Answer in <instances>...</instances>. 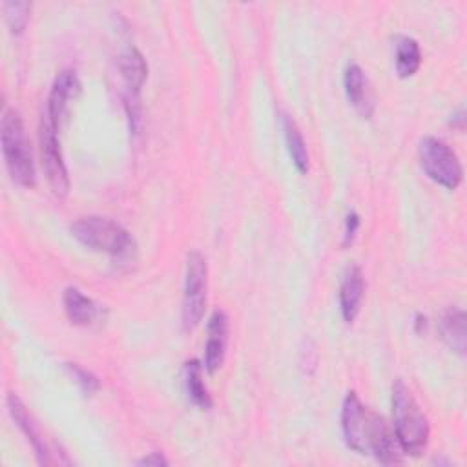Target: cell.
Segmentation results:
<instances>
[{"instance_id":"obj_23","label":"cell","mask_w":467,"mask_h":467,"mask_svg":"<svg viewBox=\"0 0 467 467\" xmlns=\"http://www.w3.org/2000/svg\"><path fill=\"white\" fill-rule=\"evenodd\" d=\"M452 119H451V126L452 128H458V130H463V126H465V108L462 106L456 113H452L451 115Z\"/></svg>"},{"instance_id":"obj_8","label":"cell","mask_w":467,"mask_h":467,"mask_svg":"<svg viewBox=\"0 0 467 467\" xmlns=\"http://www.w3.org/2000/svg\"><path fill=\"white\" fill-rule=\"evenodd\" d=\"M80 88H82L80 78L73 69H62L55 77L49 95H47L46 119L57 131L60 130V126L69 111V104L78 97Z\"/></svg>"},{"instance_id":"obj_11","label":"cell","mask_w":467,"mask_h":467,"mask_svg":"<svg viewBox=\"0 0 467 467\" xmlns=\"http://www.w3.org/2000/svg\"><path fill=\"white\" fill-rule=\"evenodd\" d=\"M343 88L347 100L350 106L363 117L370 119L374 115L376 104H374V93L370 88V82L361 69V66L350 62L343 71Z\"/></svg>"},{"instance_id":"obj_9","label":"cell","mask_w":467,"mask_h":467,"mask_svg":"<svg viewBox=\"0 0 467 467\" xmlns=\"http://www.w3.org/2000/svg\"><path fill=\"white\" fill-rule=\"evenodd\" d=\"M5 405H7V410L13 418V421L16 423V427L20 429V432L26 436V440L29 441V445L33 447L35 451V456H36V462L40 465H53L55 463V458H53V452L51 449L47 447V441L36 423V420L33 418V414L27 410L26 403L16 396V394H7L5 398Z\"/></svg>"},{"instance_id":"obj_10","label":"cell","mask_w":467,"mask_h":467,"mask_svg":"<svg viewBox=\"0 0 467 467\" xmlns=\"http://www.w3.org/2000/svg\"><path fill=\"white\" fill-rule=\"evenodd\" d=\"M206 345H204V370L208 374L217 372L226 358L228 348V334H230V319L223 308H215L208 319L206 327Z\"/></svg>"},{"instance_id":"obj_19","label":"cell","mask_w":467,"mask_h":467,"mask_svg":"<svg viewBox=\"0 0 467 467\" xmlns=\"http://www.w3.org/2000/svg\"><path fill=\"white\" fill-rule=\"evenodd\" d=\"M2 11L5 16V22L9 26V31L13 35L24 33L27 22H29V13H31V2L24 0H7L2 4Z\"/></svg>"},{"instance_id":"obj_3","label":"cell","mask_w":467,"mask_h":467,"mask_svg":"<svg viewBox=\"0 0 467 467\" xmlns=\"http://www.w3.org/2000/svg\"><path fill=\"white\" fill-rule=\"evenodd\" d=\"M71 235L89 250L104 252L119 261L133 259L137 243L133 235L117 221L102 215L78 217L69 226Z\"/></svg>"},{"instance_id":"obj_17","label":"cell","mask_w":467,"mask_h":467,"mask_svg":"<svg viewBox=\"0 0 467 467\" xmlns=\"http://www.w3.org/2000/svg\"><path fill=\"white\" fill-rule=\"evenodd\" d=\"M394 62L400 78H409L416 75V71L421 66V49L418 40L407 35L398 36L394 46Z\"/></svg>"},{"instance_id":"obj_4","label":"cell","mask_w":467,"mask_h":467,"mask_svg":"<svg viewBox=\"0 0 467 467\" xmlns=\"http://www.w3.org/2000/svg\"><path fill=\"white\" fill-rule=\"evenodd\" d=\"M0 142L4 162L11 179L24 188L35 186L36 171L33 153L26 135L24 120L15 108H5L2 113Z\"/></svg>"},{"instance_id":"obj_15","label":"cell","mask_w":467,"mask_h":467,"mask_svg":"<svg viewBox=\"0 0 467 467\" xmlns=\"http://www.w3.org/2000/svg\"><path fill=\"white\" fill-rule=\"evenodd\" d=\"M438 330L445 345L458 352L460 356H465L467 348V328H465V312L458 306H449L440 321H438Z\"/></svg>"},{"instance_id":"obj_1","label":"cell","mask_w":467,"mask_h":467,"mask_svg":"<svg viewBox=\"0 0 467 467\" xmlns=\"http://www.w3.org/2000/svg\"><path fill=\"white\" fill-rule=\"evenodd\" d=\"M341 432L347 447L361 456H372L383 465L403 462L394 429L383 416L363 405L354 390H348L341 403Z\"/></svg>"},{"instance_id":"obj_7","label":"cell","mask_w":467,"mask_h":467,"mask_svg":"<svg viewBox=\"0 0 467 467\" xmlns=\"http://www.w3.org/2000/svg\"><path fill=\"white\" fill-rule=\"evenodd\" d=\"M57 133L58 131L49 124V120L42 119L40 131H38L42 170H44V175H46V181H47L51 192L57 197H66L69 193L71 182H69L67 166H66Z\"/></svg>"},{"instance_id":"obj_13","label":"cell","mask_w":467,"mask_h":467,"mask_svg":"<svg viewBox=\"0 0 467 467\" xmlns=\"http://www.w3.org/2000/svg\"><path fill=\"white\" fill-rule=\"evenodd\" d=\"M62 305L67 319L77 327H91L104 319V308L77 286H67L62 294Z\"/></svg>"},{"instance_id":"obj_21","label":"cell","mask_w":467,"mask_h":467,"mask_svg":"<svg viewBox=\"0 0 467 467\" xmlns=\"http://www.w3.org/2000/svg\"><path fill=\"white\" fill-rule=\"evenodd\" d=\"M358 230H359V215H358L354 210H350V212L347 213V217H345L343 246H348V244L354 241V237H356V234H358Z\"/></svg>"},{"instance_id":"obj_2","label":"cell","mask_w":467,"mask_h":467,"mask_svg":"<svg viewBox=\"0 0 467 467\" xmlns=\"http://www.w3.org/2000/svg\"><path fill=\"white\" fill-rule=\"evenodd\" d=\"M392 423L403 454L420 456L427 449L431 438L429 420L400 378L392 383Z\"/></svg>"},{"instance_id":"obj_5","label":"cell","mask_w":467,"mask_h":467,"mask_svg":"<svg viewBox=\"0 0 467 467\" xmlns=\"http://www.w3.org/2000/svg\"><path fill=\"white\" fill-rule=\"evenodd\" d=\"M418 159L425 175L445 190H456L463 179V166L454 150L441 139L427 135L418 144Z\"/></svg>"},{"instance_id":"obj_18","label":"cell","mask_w":467,"mask_h":467,"mask_svg":"<svg viewBox=\"0 0 467 467\" xmlns=\"http://www.w3.org/2000/svg\"><path fill=\"white\" fill-rule=\"evenodd\" d=\"M281 126H283L285 144H286L288 155L292 159V164L296 166V170L299 173H306L308 171V150H306V142L303 139L301 130L297 128L296 120L286 113L281 115Z\"/></svg>"},{"instance_id":"obj_16","label":"cell","mask_w":467,"mask_h":467,"mask_svg":"<svg viewBox=\"0 0 467 467\" xmlns=\"http://www.w3.org/2000/svg\"><path fill=\"white\" fill-rule=\"evenodd\" d=\"M202 370H204V365L199 359H190L184 363V368H182L184 390H186L188 400L195 407H199L201 410H210L213 405V400L204 385Z\"/></svg>"},{"instance_id":"obj_20","label":"cell","mask_w":467,"mask_h":467,"mask_svg":"<svg viewBox=\"0 0 467 467\" xmlns=\"http://www.w3.org/2000/svg\"><path fill=\"white\" fill-rule=\"evenodd\" d=\"M64 370L75 381L78 390L84 396H95L100 390V379L88 368L78 363H64Z\"/></svg>"},{"instance_id":"obj_14","label":"cell","mask_w":467,"mask_h":467,"mask_svg":"<svg viewBox=\"0 0 467 467\" xmlns=\"http://www.w3.org/2000/svg\"><path fill=\"white\" fill-rule=\"evenodd\" d=\"M365 294V277L358 265L347 268L339 286V310L345 323H354L359 314Z\"/></svg>"},{"instance_id":"obj_22","label":"cell","mask_w":467,"mask_h":467,"mask_svg":"<svg viewBox=\"0 0 467 467\" xmlns=\"http://www.w3.org/2000/svg\"><path fill=\"white\" fill-rule=\"evenodd\" d=\"M168 463H170L168 458L159 451H151L146 456H142L140 460H137V465H140V467H164Z\"/></svg>"},{"instance_id":"obj_6","label":"cell","mask_w":467,"mask_h":467,"mask_svg":"<svg viewBox=\"0 0 467 467\" xmlns=\"http://www.w3.org/2000/svg\"><path fill=\"white\" fill-rule=\"evenodd\" d=\"M208 292V265L199 250L186 255L184 286H182V328L193 330L204 317Z\"/></svg>"},{"instance_id":"obj_12","label":"cell","mask_w":467,"mask_h":467,"mask_svg":"<svg viewBox=\"0 0 467 467\" xmlns=\"http://www.w3.org/2000/svg\"><path fill=\"white\" fill-rule=\"evenodd\" d=\"M117 67L126 84L124 102L137 104L140 88L144 86V82L148 78V62H146L144 55L133 46L126 47L117 58Z\"/></svg>"}]
</instances>
